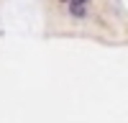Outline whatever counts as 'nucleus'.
<instances>
[{
  "mask_svg": "<svg viewBox=\"0 0 128 123\" xmlns=\"http://www.w3.org/2000/svg\"><path fill=\"white\" fill-rule=\"evenodd\" d=\"M69 3V13L74 18H84L87 16V0H67Z\"/></svg>",
  "mask_w": 128,
  "mask_h": 123,
  "instance_id": "f257e3e1",
  "label": "nucleus"
}]
</instances>
